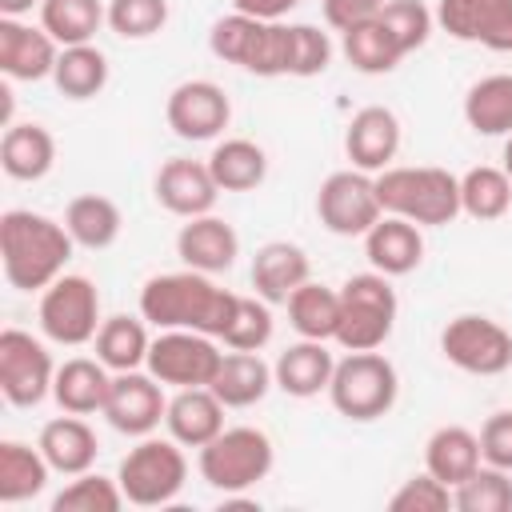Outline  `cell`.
<instances>
[{
  "mask_svg": "<svg viewBox=\"0 0 512 512\" xmlns=\"http://www.w3.org/2000/svg\"><path fill=\"white\" fill-rule=\"evenodd\" d=\"M236 292L208 280V272H160L140 288V316L156 328H192L204 336L224 340L236 316Z\"/></svg>",
  "mask_w": 512,
  "mask_h": 512,
  "instance_id": "1",
  "label": "cell"
},
{
  "mask_svg": "<svg viewBox=\"0 0 512 512\" xmlns=\"http://www.w3.org/2000/svg\"><path fill=\"white\" fill-rule=\"evenodd\" d=\"M72 244V232L52 216L28 208H8L0 216V264L16 292H44L52 280H60L64 264L72 260Z\"/></svg>",
  "mask_w": 512,
  "mask_h": 512,
  "instance_id": "2",
  "label": "cell"
},
{
  "mask_svg": "<svg viewBox=\"0 0 512 512\" xmlns=\"http://www.w3.org/2000/svg\"><path fill=\"white\" fill-rule=\"evenodd\" d=\"M212 56L236 64L252 76H292V48L296 32L280 20H256L244 12H228L208 32Z\"/></svg>",
  "mask_w": 512,
  "mask_h": 512,
  "instance_id": "3",
  "label": "cell"
},
{
  "mask_svg": "<svg viewBox=\"0 0 512 512\" xmlns=\"http://www.w3.org/2000/svg\"><path fill=\"white\" fill-rule=\"evenodd\" d=\"M376 196L388 216H404L420 228L452 224L460 216V176L432 164L376 172Z\"/></svg>",
  "mask_w": 512,
  "mask_h": 512,
  "instance_id": "4",
  "label": "cell"
},
{
  "mask_svg": "<svg viewBox=\"0 0 512 512\" xmlns=\"http://www.w3.org/2000/svg\"><path fill=\"white\" fill-rule=\"evenodd\" d=\"M396 396H400V376L392 360L380 356L376 348L348 352L344 360H336L328 380V400L344 420H356V424L380 420L392 412Z\"/></svg>",
  "mask_w": 512,
  "mask_h": 512,
  "instance_id": "5",
  "label": "cell"
},
{
  "mask_svg": "<svg viewBox=\"0 0 512 512\" xmlns=\"http://www.w3.org/2000/svg\"><path fill=\"white\" fill-rule=\"evenodd\" d=\"M396 288L384 272H360L340 284V328L336 344L348 352L380 348L396 328Z\"/></svg>",
  "mask_w": 512,
  "mask_h": 512,
  "instance_id": "6",
  "label": "cell"
},
{
  "mask_svg": "<svg viewBox=\"0 0 512 512\" xmlns=\"http://www.w3.org/2000/svg\"><path fill=\"white\" fill-rule=\"evenodd\" d=\"M276 464V448L272 440L260 432V428H224L220 436H212L200 456H196V468L204 476V484H212L216 492H244V488H256Z\"/></svg>",
  "mask_w": 512,
  "mask_h": 512,
  "instance_id": "7",
  "label": "cell"
},
{
  "mask_svg": "<svg viewBox=\"0 0 512 512\" xmlns=\"http://www.w3.org/2000/svg\"><path fill=\"white\" fill-rule=\"evenodd\" d=\"M184 444H176L172 436L168 440H156V436H140L136 448H128V456L120 460V492L128 504L136 508H160V504H172L188 480V460L180 452Z\"/></svg>",
  "mask_w": 512,
  "mask_h": 512,
  "instance_id": "8",
  "label": "cell"
},
{
  "mask_svg": "<svg viewBox=\"0 0 512 512\" xmlns=\"http://www.w3.org/2000/svg\"><path fill=\"white\" fill-rule=\"evenodd\" d=\"M440 352L448 364L472 376H500L512 368V332L492 316L464 312L452 316L440 332Z\"/></svg>",
  "mask_w": 512,
  "mask_h": 512,
  "instance_id": "9",
  "label": "cell"
},
{
  "mask_svg": "<svg viewBox=\"0 0 512 512\" xmlns=\"http://www.w3.org/2000/svg\"><path fill=\"white\" fill-rule=\"evenodd\" d=\"M100 292L88 276H60L40 292V328L48 340L80 348L100 332Z\"/></svg>",
  "mask_w": 512,
  "mask_h": 512,
  "instance_id": "10",
  "label": "cell"
},
{
  "mask_svg": "<svg viewBox=\"0 0 512 512\" xmlns=\"http://www.w3.org/2000/svg\"><path fill=\"white\" fill-rule=\"evenodd\" d=\"M220 360L224 352L216 348V336L192 328H160L148 348V372L172 388H208L220 372Z\"/></svg>",
  "mask_w": 512,
  "mask_h": 512,
  "instance_id": "11",
  "label": "cell"
},
{
  "mask_svg": "<svg viewBox=\"0 0 512 512\" xmlns=\"http://www.w3.org/2000/svg\"><path fill=\"white\" fill-rule=\"evenodd\" d=\"M316 216L332 236H364L384 216L376 196V176L360 168L332 172L316 192Z\"/></svg>",
  "mask_w": 512,
  "mask_h": 512,
  "instance_id": "12",
  "label": "cell"
},
{
  "mask_svg": "<svg viewBox=\"0 0 512 512\" xmlns=\"http://www.w3.org/2000/svg\"><path fill=\"white\" fill-rule=\"evenodd\" d=\"M56 380V364L48 348L24 332V328H4L0 332V392L16 408H36Z\"/></svg>",
  "mask_w": 512,
  "mask_h": 512,
  "instance_id": "13",
  "label": "cell"
},
{
  "mask_svg": "<svg viewBox=\"0 0 512 512\" xmlns=\"http://www.w3.org/2000/svg\"><path fill=\"white\" fill-rule=\"evenodd\" d=\"M164 116H168V128L180 140H216L228 128V120H232V104H228L220 84H212V80H184V84H176L168 92Z\"/></svg>",
  "mask_w": 512,
  "mask_h": 512,
  "instance_id": "14",
  "label": "cell"
},
{
  "mask_svg": "<svg viewBox=\"0 0 512 512\" xmlns=\"http://www.w3.org/2000/svg\"><path fill=\"white\" fill-rule=\"evenodd\" d=\"M432 16L452 40L512 52V0H440Z\"/></svg>",
  "mask_w": 512,
  "mask_h": 512,
  "instance_id": "15",
  "label": "cell"
},
{
  "mask_svg": "<svg viewBox=\"0 0 512 512\" xmlns=\"http://www.w3.org/2000/svg\"><path fill=\"white\" fill-rule=\"evenodd\" d=\"M168 412V400H164V384L148 372H116L112 376V388H108V400H104V420L124 432V436H148Z\"/></svg>",
  "mask_w": 512,
  "mask_h": 512,
  "instance_id": "16",
  "label": "cell"
},
{
  "mask_svg": "<svg viewBox=\"0 0 512 512\" xmlns=\"http://www.w3.org/2000/svg\"><path fill=\"white\" fill-rule=\"evenodd\" d=\"M152 192H156V204L168 208L172 216H204L212 212L216 196H220V184L212 180L208 172V160H188V156H176L168 164H160L156 180H152Z\"/></svg>",
  "mask_w": 512,
  "mask_h": 512,
  "instance_id": "17",
  "label": "cell"
},
{
  "mask_svg": "<svg viewBox=\"0 0 512 512\" xmlns=\"http://www.w3.org/2000/svg\"><path fill=\"white\" fill-rule=\"evenodd\" d=\"M344 152L360 172H384L400 152V120L384 104H368L348 120Z\"/></svg>",
  "mask_w": 512,
  "mask_h": 512,
  "instance_id": "18",
  "label": "cell"
},
{
  "mask_svg": "<svg viewBox=\"0 0 512 512\" xmlns=\"http://www.w3.org/2000/svg\"><path fill=\"white\" fill-rule=\"evenodd\" d=\"M56 60V40L44 28H32L20 16H0V72L8 80H44Z\"/></svg>",
  "mask_w": 512,
  "mask_h": 512,
  "instance_id": "19",
  "label": "cell"
},
{
  "mask_svg": "<svg viewBox=\"0 0 512 512\" xmlns=\"http://www.w3.org/2000/svg\"><path fill=\"white\" fill-rule=\"evenodd\" d=\"M176 256L184 260V268H196V272H228L240 256V236L228 220L204 212V216H192L180 232H176Z\"/></svg>",
  "mask_w": 512,
  "mask_h": 512,
  "instance_id": "20",
  "label": "cell"
},
{
  "mask_svg": "<svg viewBox=\"0 0 512 512\" xmlns=\"http://www.w3.org/2000/svg\"><path fill=\"white\" fill-rule=\"evenodd\" d=\"M364 256H368V264H372L376 272H384V276H408V272L420 268V260H424L420 224L384 212V216L364 232Z\"/></svg>",
  "mask_w": 512,
  "mask_h": 512,
  "instance_id": "21",
  "label": "cell"
},
{
  "mask_svg": "<svg viewBox=\"0 0 512 512\" xmlns=\"http://www.w3.org/2000/svg\"><path fill=\"white\" fill-rule=\"evenodd\" d=\"M312 276L308 252L288 240H268L252 256V288L268 304H288V296Z\"/></svg>",
  "mask_w": 512,
  "mask_h": 512,
  "instance_id": "22",
  "label": "cell"
},
{
  "mask_svg": "<svg viewBox=\"0 0 512 512\" xmlns=\"http://www.w3.org/2000/svg\"><path fill=\"white\" fill-rule=\"evenodd\" d=\"M168 436L184 448H204L212 436L224 432V404L212 388H176L164 412Z\"/></svg>",
  "mask_w": 512,
  "mask_h": 512,
  "instance_id": "23",
  "label": "cell"
},
{
  "mask_svg": "<svg viewBox=\"0 0 512 512\" xmlns=\"http://www.w3.org/2000/svg\"><path fill=\"white\" fill-rule=\"evenodd\" d=\"M36 444H40L44 460L52 464V472H60V476H80V472H88V468L96 464V452H100L92 424H88L84 416H76V412L48 420V424L40 428V440H36Z\"/></svg>",
  "mask_w": 512,
  "mask_h": 512,
  "instance_id": "24",
  "label": "cell"
},
{
  "mask_svg": "<svg viewBox=\"0 0 512 512\" xmlns=\"http://www.w3.org/2000/svg\"><path fill=\"white\" fill-rule=\"evenodd\" d=\"M332 368H336V360H332V352L324 348V340H304V336H300V344H288V348L276 356L272 380H276L280 392H288V396H296V400H308V396H316V392H328Z\"/></svg>",
  "mask_w": 512,
  "mask_h": 512,
  "instance_id": "25",
  "label": "cell"
},
{
  "mask_svg": "<svg viewBox=\"0 0 512 512\" xmlns=\"http://www.w3.org/2000/svg\"><path fill=\"white\" fill-rule=\"evenodd\" d=\"M108 388H112V376H108V364L96 356H72L56 368V380H52V396L64 412H76V416H92V412H104V400H108Z\"/></svg>",
  "mask_w": 512,
  "mask_h": 512,
  "instance_id": "26",
  "label": "cell"
},
{
  "mask_svg": "<svg viewBox=\"0 0 512 512\" xmlns=\"http://www.w3.org/2000/svg\"><path fill=\"white\" fill-rule=\"evenodd\" d=\"M340 48H344V60L356 72H364V76H384V72H392L408 56L400 48L396 32L380 20V12L368 16V20H360V24H352V28H344L340 32Z\"/></svg>",
  "mask_w": 512,
  "mask_h": 512,
  "instance_id": "27",
  "label": "cell"
},
{
  "mask_svg": "<svg viewBox=\"0 0 512 512\" xmlns=\"http://www.w3.org/2000/svg\"><path fill=\"white\" fill-rule=\"evenodd\" d=\"M480 436L476 432H468L464 424H444V428H436L432 436H428V444H424V468L436 476V480H444L448 488H456V484H464L476 468H480Z\"/></svg>",
  "mask_w": 512,
  "mask_h": 512,
  "instance_id": "28",
  "label": "cell"
},
{
  "mask_svg": "<svg viewBox=\"0 0 512 512\" xmlns=\"http://www.w3.org/2000/svg\"><path fill=\"white\" fill-rule=\"evenodd\" d=\"M0 164L12 180H40L56 164V136L44 124H8L0 140Z\"/></svg>",
  "mask_w": 512,
  "mask_h": 512,
  "instance_id": "29",
  "label": "cell"
},
{
  "mask_svg": "<svg viewBox=\"0 0 512 512\" xmlns=\"http://www.w3.org/2000/svg\"><path fill=\"white\" fill-rule=\"evenodd\" d=\"M272 384H276L272 368L260 360V352H236L232 348V352H224L220 372H216V380L208 388L220 396L224 408H252V404H260L268 396Z\"/></svg>",
  "mask_w": 512,
  "mask_h": 512,
  "instance_id": "30",
  "label": "cell"
},
{
  "mask_svg": "<svg viewBox=\"0 0 512 512\" xmlns=\"http://www.w3.org/2000/svg\"><path fill=\"white\" fill-rule=\"evenodd\" d=\"M208 172L212 180L220 184V192H252L264 184L268 176V156L256 140H244V136H228L212 148L208 156Z\"/></svg>",
  "mask_w": 512,
  "mask_h": 512,
  "instance_id": "31",
  "label": "cell"
},
{
  "mask_svg": "<svg viewBox=\"0 0 512 512\" xmlns=\"http://www.w3.org/2000/svg\"><path fill=\"white\" fill-rule=\"evenodd\" d=\"M64 228L72 232V240L88 252H100V248H112L120 228H124V216L116 208V200L100 196V192H84L76 200H68L64 208Z\"/></svg>",
  "mask_w": 512,
  "mask_h": 512,
  "instance_id": "32",
  "label": "cell"
},
{
  "mask_svg": "<svg viewBox=\"0 0 512 512\" xmlns=\"http://www.w3.org/2000/svg\"><path fill=\"white\" fill-rule=\"evenodd\" d=\"M464 120L480 136H508L512 132V72L480 76L464 96Z\"/></svg>",
  "mask_w": 512,
  "mask_h": 512,
  "instance_id": "33",
  "label": "cell"
},
{
  "mask_svg": "<svg viewBox=\"0 0 512 512\" xmlns=\"http://www.w3.org/2000/svg\"><path fill=\"white\" fill-rule=\"evenodd\" d=\"M52 464L44 460L40 444L28 448L20 440H4L0 444V504H20L44 492Z\"/></svg>",
  "mask_w": 512,
  "mask_h": 512,
  "instance_id": "34",
  "label": "cell"
},
{
  "mask_svg": "<svg viewBox=\"0 0 512 512\" xmlns=\"http://www.w3.org/2000/svg\"><path fill=\"white\" fill-rule=\"evenodd\" d=\"M288 320L304 340H336L340 328V292H332L328 284L304 280L292 296H288Z\"/></svg>",
  "mask_w": 512,
  "mask_h": 512,
  "instance_id": "35",
  "label": "cell"
},
{
  "mask_svg": "<svg viewBox=\"0 0 512 512\" xmlns=\"http://www.w3.org/2000/svg\"><path fill=\"white\" fill-rule=\"evenodd\" d=\"M104 20H108V8L100 0H40V28L64 48L92 44Z\"/></svg>",
  "mask_w": 512,
  "mask_h": 512,
  "instance_id": "36",
  "label": "cell"
},
{
  "mask_svg": "<svg viewBox=\"0 0 512 512\" xmlns=\"http://www.w3.org/2000/svg\"><path fill=\"white\" fill-rule=\"evenodd\" d=\"M52 80L68 100H92L108 84V56L96 44H72L60 52Z\"/></svg>",
  "mask_w": 512,
  "mask_h": 512,
  "instance_id": "37",
  "label": "cell"
},
{
  "mask_svg": "<svg viewBox=\"0 0 512 512\" xmlns=\"http://www.w3.org/2000/svg\"><path fill=\"white\" fill-rule=\"evenodd\" d=\"M148 328H144V316H108L96 332V356L112 368V372H132L140 364H148Z\"/></svg>",
  "mask_w": 512,
  "mask_h": 512,
  "instance_id": "38",
  "label": "cell"
},
{
  "mask_svg": "<svg viewBox=\"0 0 512 512\" xmlns=\"http://www.w3.org/2000/svg\"><path fill=\"white\" fill-rule=\"evenodd\" d=\"M512 208V180L504 168L476 164L460 176V212L472 220H500Z\"/></svg>",
  "mask_w": 512,
  "mask_h": 512,
  "instance_id": "39",
  "label": "cell"
},
{
  "mask_svg": "<svg viewBox=\"0 0 512 512\" xmlns=\"http://www.w3.org/2000/svg\"><path fill=\"white\" fill-rule=\"evenodd\" d=\"M452 508H460V512H512V472L480 464L464 484L452 488Z\"/></svg>",
  "mask_w": 512,
  "mask_h": 512,
  "instance_id": "40",
  "label": "cell"
},
{
  "mask_svg": "<svg viewBox=\"0 0 512 512\" xmlns=\"http://www.w3.org/2000/svg\"><path fill=\"white\" fill-rule=\"evenodd\" d=\"M120 504H128L120 492V480H108L92 468L52 496V512H116Z\"/></svg>",
  "mask_w": 512,
  "mask_h": 512,
  "instance_id": "41",
  "label": "cell"
},
{
  "mask_svg": "<svg viewBox=\"0 0 512 512\" xmlns=\"http://www.w3.org/2000/svg\"><path fill=\"white\" fill-rule=\"evenodd\" d=\"M168 24V0H108V28L124 40H148Z\"/></svg>",
  "mask_w": 512,
  "mask_h": 512,
  "instance_id": "42",
  "label": "cell"
},
{
  "mask_svg": "<svg viewBox=\"0 0 512 512\" xmlns=\"http://www.w3.org/2000/svg\"><path fill=\"white\" fill-rule=\"evenodd\" d=\"M272 340V312H268V300L260 296H240L236 300V316L224 332V344L236 348V352H260L264 344Z\"/></svg>",
  "mask_w": 512,
  "mask_h": 512,
  "instance_id": "43",
  "label": "cell"
},
{
  "mask_svg": "<svg viewBox=\"0 0 512 512\" xmlns=\"http://www.w3.org/2000/svg\"><path fill=\"white\" fill-rule=\"evenodd\" d=\"M380 20L396 32V40H400V48H404V52L424 48V44H428V36H432V24H436V16H432L420 0H384Z\"/></svg>",
  "mask_w": 512,
  "mask_h": 512,
  "instance_id": "44",
  "label": "cell"
},
{
  "mask_svg": "<svg viewBox=\"0 0 512 512\" xmlns=\"http://www.w3.org/2000/svg\"><path fill=\"white\" fill-rule=\"evenodd\" d=\"M388 508L392 512H444V508H452V488L424 468L420 476H408L388 496Z\"/></svg>",
  "mask_w": 512,
  "mask_h": 512,
  "instance_id": "45",
  "label": "cell"
},
{
  "mask_svg": "<svg viewBox=\"0 0 512 512\" xmlns=\"http://www.w3.org/2000/svg\"><path fill=\"white\" fill-rule=\"evenodd\" d=\"M296 48H292V76H320L332 64V40L316 24H292Z\"/></svg>",
  "mask_w": 512,
  "mask_h": 512,
  "instance_id": "46",
  "label": "cell"
},
{
  "mask_svg": "<svg viewBox=\"0 0 512 512\" xmlns=\"http://www.w3.org/2000/svg\"><path fill=\"white\" fill-rule=\"evenodd\" d=\"M480 456H484V464L512 472V408L492 412L484 420V428H480Z\"/></svg>",
  "mask_w": 512,
  "mask_h": 512,
  "instance_id": "47",
  "label": "cell"
},
{
  "mask_svg": "<svg viewBox=\"0 0 512 512\" xmlns=\"http://www.w3.org/2000/svg\"><path fill=\"white\" fill-rule=\"evenodd\" d=\"M320 8H324V24L336 28V32H344V28L376 16L384 8V0H320Z\"/></svg>",
  "mask_w": 512,
  "mask_h": 512,
  "instance_id": "48",
  "label": "cell"
},
{
  "mask_svg": "<svg viewBox=\"0 0 512 512\" xmlns=\"http://www.w3.org/2000/svg\"><path fill=\"white\" fill-rule=\"evenodd\" d=\"M296 4H304V0H232V12L256 16V20H280V16H288Z\"/></svg>",
  "mask_w": 512,
  "mask_h": 512,
  "instance_id": "49",
  "label": "cell"
},
{
  "mask_svg": "<svg viewBox=\"0 0 512 512\" xmlns=\"http://www.w3.org/2000/svg\"><path fill=\"white\" fill-rule=\"evenodd\" d=\"M32 4H40V0H0V16H24V12H32Z\"/></svg>",
  "mask_w": 512,
  "mask_h": 512,
  "instance_id": "50",
  "label": "cell"
},
{
  "mask_svg": "<svg viewBox=\"0 0 512 512\" xmlns=\"http://www.w3.org/2000/svg\"><path fill=\"white\" fill-rule=\"evenodd\" d=\"M504 172H508V180H512V132H508V140H504Z\"/></svg>",
  "mask_w": 512,
  "mask_h": 512,
  "instance_id": "51",
  "label": "cell"
}]
</instances>
